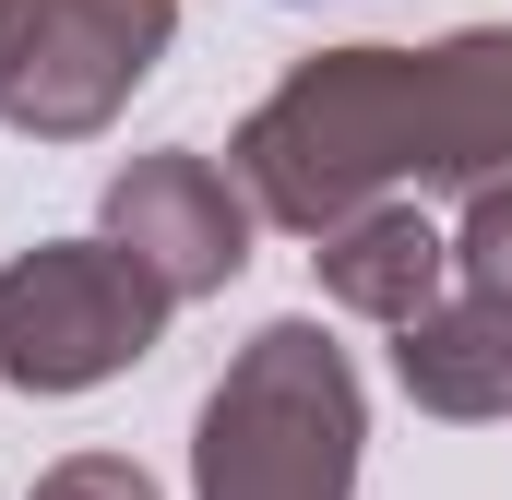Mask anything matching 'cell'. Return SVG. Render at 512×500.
Masks as SVG:
<instances>
[{
	"instance_id": "cell-1",
	"label": "cell",
	"mask_w": 512,
	"mask_h": 500,
	"mask_svg": "<svg viewBox=\"0 0 512 500\" xmlns=\"http://www.w3.org/2000/svg\"><path fill=\"white\" fill-rule=\"evenodd\" d=\"M227 167L298 239H322L334 215L393 203V191L512 179V24H465L441 48H322V60H298L239 120Z\"/></svg>"
},
{
	"instance_id": "cell-2",
	"label": "cell",
	"mask_w": 512,
	"mask_h": 500,
	"mask_svg": "<svg viewBox=\"0 0 512 500\" xmlns=\"http://www.w3.org/2000/svg\"><path fill=\"white\" fill-rule=\"evenodd\" d=\"M358 441H370V405H358L346 346L322 322H262L227 358V381L203 393L191 489L203 500H346Z\"/></svg>"
},
{
	"instance_id": "cell-3",
	"label": "cell",
	"mask_w": 512,
	"mask_h": 500,
	"mask_svg": "<svg viewBox=\"0 0 512 500\" xmlns=\"http://www.w3.org/2000/svg\"><path fill=\"white\" fill-rule=\"evenodd\" d=\"M167 310L179 298L108 227L96 239H36V250H12V274H0V370L24 393H96L131 358H155Z\"/></svg>"
},
{
	"instance_id": "cell-4",
	"label": "cell",
	"mask_w": 512,
	"mask_h": 500,
	"mask_svg": "<svg viewBox=\"0 0 512 500\" xmlns=\"http://www.w3.org/2000/svg\"><path fill=\"white\" fill-rule=\"evenodd\" d=\"M179 0H24L0 36V120L36 143H84L131 108V84L167 60Z\"/></svg>"
},
{
	"instance_id": "cell-5",
	"label": "cell",
	"mask_w": 512,
	"mask_h": 500,
	"mask_svg": "<svg viewBox=\"0 0 512 500\" xmlns=\"http://www.w3.org/2000/svg\"><path fill=\"white\" fill-rule=\"evenodd\" d=\"M251 191H239V167H215V155H191V143H167V155H131L120 179H108V239L167 286V298H215L239 262H251Z\"/></svg>"
},
{
	"instance_id": "cell-6",
	"label": "cell",
	"mask_w": 512,
	"mask_h": 500,
	"mask_svg": "<svg viewBox=\"0 0 512 500\" xmlns=\"http://www.w3.org/2000/svg\"><path fill=\"white\" fill-rule=\"evenodd\" d=\"M310 262H322V298L334 310H358V322H417L441 286H453V239L417 215V191H393V203H358V215H334L322 239H310Z\"/></svg>"
},
{
	"instance_id": "cell-7",
	"label": "cell",
	"mask_w": 512,
	"mask_h": 500,
	"mask_svg": "<svg viewBox=\"0 0 512 500\" xmlns=\"http://www.w3.org/2000/svg\"><path fill=\"white\" fill-rule=\"evenodd\" d=\"M393 381H405L429 417H501L512 405V298L501 286L429 298V310L393 334Z\"/></svg>"
},
{
	"instance_id": "cell-8",
	"label": "cell",
	"mask_w": 512,
	"mask_h": 500,
	"mask_svg": "<svg viewBox=\"0 0 512 500\" xmlns=\"http://www.w3.org/2000/svg\"><path fill=\"white\" fill-rule=\"evenodd\" d=\"M453 274H465V286H501V298H512V179H477V191H465Z\"/></svg>"
},
{
	"instance_id": "cell-9",
	"label": "cell",
	"mask_w": 512,
	"mask_h": 500,
	"mask_svg": "<svg viewBox=\"0 0 512 500\" xmlns=\"http://www.w3.org/2000/svg\"><path fill=\"white\" fill-rule=\"evenodd\" d=\"M24 500H167V489H155L131 453H72V465H48Z\"/></svg>"
},
{
	"instance_id": "cell-10",
	"label": "cell",
	"mask_w": 512,
	"mask_h": 500,
	"mask_svg": "<svg viewBox=\"0 0 512 500\" xmlns=\"http://www.w3.org/2000/svg\"><path fill=\"white\" fill-rule=\"evenodd\" d=\"M12 12H24V0H0V36H12Z\"/></svg>"
}]
</instances>
